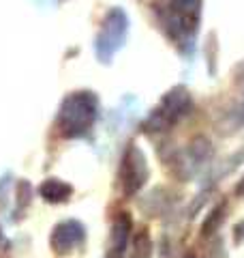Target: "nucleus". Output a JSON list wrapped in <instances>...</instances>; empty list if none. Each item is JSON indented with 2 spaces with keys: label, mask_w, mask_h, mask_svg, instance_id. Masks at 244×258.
I'll return each mask as SVG.
<instances>
[{
  "label": "nucleus",
  "mask_w": 244,
  "mask_h": 258,
  "mask_svg": "<svg viewBox=\"0 0 244 258\" xmlns=\"http://www.w3.org/2000/svg\"><path fill=\"white\" fill-rule=\"evenodd\" d=\"M127 26H129L127 15L120 9H111L103 20V32L99 35L96 50H101L103 45H109V41H122V37H125V32H127Z\"/></svg>",
  "instance_id": "obj_1"
}]
</instances>
